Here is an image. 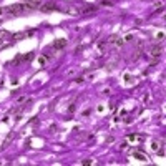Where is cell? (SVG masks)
I'll list each match as a JSON object with an SVG mask.
<instances>
[{
  "mask_svg": "<svg viewBox=\"0 0 166 166\" xmlns=\"http://www.w3.org/2000/svg\"><path fill=\"white\" fill-rule=\"evenodd\" d=\"M23 10H25V5H18V4L8 5V7L5 8V12H10V13H22Z\"/></svg>",
  "mask_w": 166,
  "mask_h": 166,
  "instance_id": "1",
  "label": "cell"
},
{
  "mask_svg": "<svg viewBox=\"0 0 166 166\" xmlns=\"http://www.w3.org/2000/svg\"><path fill=\"white\" fill-rule=\"evenodd\" d=\"M153 57H159V55L163 53V45H155L153 48H151V52H150Z\"/></svg>",
  "mask_w": 166,
  "mask_h": 166,
  "instance_id": "2",
  "label": "cell"
},
{
  "mask_svg": "<svg viewBox=\"0 0 166 166\" xmlns=\"http://www.w3.org/2000/svg\"><path fill=\"white\" fill-rule=\"evenodd\" d=\"M65 45H66V40L60 38V40H57V42L53 43V48H57V50H58V48H63Z\"/></svg>",
  "mask_w": 166,
  "mask_h": 166,
  "instance_id": "3",
  "label": "cell"
},
{
  "mask_svg": "<svg viewBox=\"0 0 166 166\" xmlns=\"http://www.w3.org/2000/svg\"><path fill=\"white\" fill-rule=\"evenodd\" d=\"M55 8H57V7H55V5L53 4H45V5H43L42 4V7H40V10H55Z\"/></svg>",
  "mask_w": 166,
  "mask_h": 166,
  "instance_id": "4",
  "label": "cell"
},
{
  "mask_svg": "<svg viewBox=\"0 0 166 166\" xmlns=\"http://www.w3.org/2000/svg\"><path fill=\"white\" fill-rule=\"evenodd\" d=\"M12 35L8 32H0V38H10Z\"/></svg>",
  "mask_w": 166,
  "mask_h": 166,
  "instance_id": "5",
  "label": "cell"
},
{
  "mask_svg": "<svg viewBox=\"0 0 166 166\" xmlns=\"http://www.w3.org/2000/svg\"><path fill=\"white\" fill-rule=\"evenodd\" d=\"M12 136H13V135H12V133H10V135H8V136H7V139H5V141H4V146H2V148H5V146H7V145H8V143H10V139H12Z\"/></svg>",
  "mask_w": 166,
  "mask_h": 166,
  "instance_id": "6",
  "label": "cell"
},
{
  "mask_svg": "<svg viewBox=\"0 0 166 166\" xmlns=\"http://www.w3.org/2000/svg\"><path fill=\"white\" fill-rule=\"evenodd\" d=\"M133 156H135V158H138V159H143V161H145V159H146V156H143V155H141V153H135V155H133Z\"/></svg>",
  "mask_w": 166,
  "mask_h": 166,
  "instance_id": "7",
  "label": "cell"
},
{
  "mask_svg": "<svg viewBox=\"0 0 166 166\" xmlns=\"http://www.w3.org/2000/svg\"><path fill=\"white\" fill-rule=\"evenodd\" d=\"M25 37V33H17V35H13V40H18V38H23Z\"/></svg>",
  "mask_w": 166,
  "mask_h": 166,
  "instance_id": "8",
  "label": "cell"
}]
</instances>
